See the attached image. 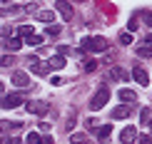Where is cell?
I'll return each mask as SVG.
<instances>
[{"instance_id":"obj_1","label":"cell","mask_w":152,"mask_h":144,"mask_svg":"<svg viewBox=\"0 0 152 144\" xmlns=\"http://www.w3.org/2000/svg\"><path fill=\"white\" fill-rule=\"evenodd\" d=\"M82 50H87V52H105L107 40L105 37H85L82 40Z\"/></svg>"},{"instance_id":"obj_2","label":"cell","mask_w":152,"mask_h":144,"mask_svg":"<svg viewBox=\"0 0 152 144\" xmlns=\"http://www.w3.org/2000/svg\"><path fill=\"white\" fill-rule=\"evenodd\" d=\"M107 99H110V90H107V87H100V90L92 95V99H90V107L92 109H100V107L107 104Z\"/></svg>"},{"instance_id":"obj_3","label":"cell","mask_w":152,"mask_h":144,"mask_svg":"<svg viewBox=\"0 0 152 144\" xmlns=\"http://www.w3.org/2000/svg\"><path fill=\"white\" fill-rule=\"evenodd\" d=\"M20 104H25L23 92H10V95L3 97V109H15V107H20Z\"/></svg>"},{"instance_id":"obj_4","label":"cell","mask_w":152,"mask_h":144,"mask_svg":"<svg viewBox=\"0 0 152 144\" xmlns=\"http://www.w3.org/2000/svg\"><path fill=\"white\" fill-rule=\"evenodd\" d=\"M28 65H30V72H35V75H40V77H45V75H50V62H42V60H37V57H30L28 60Z\"/></svg>"},{"instance_id":"obj_5","label":"cell","mask_w":152,"mask_h":144,"mask_svg":"<svg viewBox=\"0 0 152 144\" xmlns=\"http://www.w3.org/2000/svg\"><path fill=\"white\" fill-rule=\"evenodd\" d=\"M48 109H50V104L48 102H42V99H30L28 102V112L30 114H48Z\"/></svg>"},{"instance_id":"obj_6","label":"cell","mask_w":152,"mask_h":144,"mask_svg":"<svg viewBox=\"0 0 152 144\" xmlns=\"http://www.w3.org/2000/svg\"><path fill=\"white\" fill-rule=\"evenodd\" d=\"M55 8H58V12L62 15V20H72V17H75V10H72V5L67 3V0H58Z\"/></svg>"},{"instance_id":"obj_7","label":"cell","mask_w":152,"mask_h":144,"mask_svg":"<svg viewBox=\"0 0 152 144\" xmlns=\"http://www.w3.org/2000/svg\"><path fill=\"white\" fill-rule=\"evenodd\" d=\"M120 142L122 144H135L137 142V129L135 127H125L122 132H120Z\"/></svg>"},{"instance_id":"obj_8","label":"cell","mask_w":152,"mask_h":144,"mask_svg":"<svg viewBox=\"0 0 152 144\" xmlns=\"http://www.w3.org/2000/svg\"><path fill=\"white\" fill-rule=\"evenodd\" d=\"M132 77H135V82L140 87H147L150 85V77H147V72H145L142 67H135V70H132Z\"/></svg>"},{"instance_id":"obj_9","label":"cell","mask_w":152,"mask_h":144,"mask_svg":"<svg viewBox=\"0 0 152 144\" xmlns=\"http://www.w3.org/2000/svg\"><path fill=\"white\" fill-rule=\"evenodd\" d=\"M12 85H15V87H30L28 72H15V75H12Z\"/></svg>"},{"instance_id":"obj_10","label":"cell","mask_w":152,"mask_h":144,"mask_svg":"<svg viewBox=\"0 0 152 144\" xmlns=\"http://www.w3.org/2000/svg\"><path fill=\"white\" fill-rule=\"evenodd\" d=\"M35 15L40 22H55V10H37Z\"/></svg>"},{"instance_id":"obj_11","label":"cell","mask_w":152,"mask_h":144,"mask_svg":"<svg viewBox=\"0 0 152 144\" xmlns=\"http://www.w3.org/2000/svg\"><path fill=\"white\" fill-rule=\"evenodd\" d=\"M5 47H8L10 52H15V50L23 47V40H20V37H5Z\"/></svg>"},{"instance_id":"obj_12","label":"cell","mask_w":152,"mask_h":144,"mask_svg":"<svg viewBox=\"0 0 152 144\" xmlns=\"http://www.w3.org/2000/svg\"><path fill=\"white\" fill-rule=\"evenodd\" d=\"M48 62H50V67H53V70H60V67H65V55L58 52V55H53Z\"/></svg>"},{"instance_id":"obj_13","label":"cell","mask_w":152,"mask_h":144,"mask_svg":"<svg viewBox=\"0 0 152 144\" xmlns=\"http://www.w3.org/2000/svg\"><path fill=\"white\" fill-rule=\"evenodd\" d=\"M110 134H112V127H110V124H100L97 139H100V142H107V139H110Z\"/></svg>"},{"instance_id":"obj_14","label":"cell","mask_w":152,"mask_h":144,"mask_svg":"<svg viewBox=\"0 0 152 144\" xmlns=\"http://www.w3.org/2000/svg\"><path fill=\"white\" fill-rule=\"evenodd\" d=\"M117 97L122 99V102H135V99H137V92H135V90H120Z\"/></svg>"},{"instance_id":"obj_15","label":"cell","mask_w":152,"mask_h":144,"mask_svg":"<svg viewBox=\"0 0 152 144\" xmlns=\"http://www.w3.org/2000/svg\"><path fill=\"white\" fill-rule=\"evenodd\" d=\"M130 114H132L130 107H117V109H112V119H125V117H130Z\"/></svg>"},{"instance_id":"obj_16","label":"cell","mask_w":152,"mask_h":144,"mask_svg":"<svg viewBox=\"0 0 152 144\" xmlns=\"http://www.w3.org/2000/svg\"><path fill=\"white\" fill-rule=\"evenodd\" d=\"M110 77H112V80H120V82H125V80H127V72H122V70H117V67H112V70H110Z\"/></svg>"},{"instance_id":"obj_17","label":"cell","mask_w":152,"mask_h":144,"mask_svg":"<svg viewBox=\"0 0 152 144\" xmlns=\"http://www.w3.org/2000/svg\"><path fill=\"white\" fill-rule=\"evenodd\" d=\"M70 142L72 144H90V142H87V134H70Z\"/></svg>"},{"instance_id":"obj_18","label":"cell","mask_w":152,"mask_h":144,"mask_svg":"<svg viewBox=\"0 0 152 144\" xmlns=\"http://www.w3.org/2000/svg\"><path fill=\"white\" fill-rule=\"evenodd\" d=\"M18 35L30 37V35H33V25H20V27H18Z\"/></svg>"},{"instance_id":"obj_19","label":"cell","mask_w":152,"mask_h":144,"mask_svg":"<svg viewBox=\"0 0 152 144\" xmlns=\"http://www.w3.org/2000/svg\"><path fill=\"white\" fill-rule=\"evenodd\" d=\"M25 139H28V144H40V142H42V137L37 134V132H30L28 137H25Z\"/></svg>"},{"instance_id":"obj_20","label":"cell","mask_w":152,"mask_h":144,"mask_svg":"<svg viewBox=\"0 0 152 144\" xmlns=\"http://www.w3.org/2000/svg\"><path fill=\"white\" fill-rule=\"evenodd\" d=\"M25 40H28V45H42V35H30V37H25Z\"/></svg>"},{"instance_id":"obj_21","label":"cell","mask_w":152,"mask_h":144,"mask_svg":"<svg viewBox=\"0 0 152 144\" xmlns=\"http://www.w3.org/2000/svg\"><path fill=\"white\" fill-rule=\"evenodd\" d=\"M150 117H152V112H150L147 107H145V109L140 112V122H142V124H147V122H150Z\"/></svg>"},{"instance_id":"obj_22","label":"cell","mask_w":152,"mask_h":144,"mask_svg":"<svg viewBox=\"0 0 152 144\" xmlns=\"http://www.w3.org/2000/svg\"><path fill=\"white\" fill-rule=\"evenodd\" d=\"M120 42H122V45H130V42H132V35H130V33H122V35H120Z\"/></svg>"},{"instance_id":"obj_23","label":"cell","mask_w":152,"mask_h":144,"mask_svg":"<svg viewBox=\"0 0 152 144\" xmlns=\"http://www.w3.org/2000/svg\"><path fill=\"white\" fill-rule=\"evenodd\" d=\"M95 67H97V62H95V60H87L85 62V72H92Z\"/></svg>"},{"instance_id":"obj_24","label":"cell","mask_w":152,"mask_h":144,"mask_svg":"<svg viewBox=\"0 0 152 144\" xmlns=\"http://www.w3.org/2000/svg\"><path fill=\"white\" fill-rule=\"evenodd\" d=\"M58 52H60V55H70L72 50H70V45H60V47H58Z\"/></svg>"},{"instance_id":"obj_25","label":"cell","mask_w":152,"mask_h":144,"mask_svg":"<svg viewBox=\"0 0 152 144\" xmlns=\"http://www.w3.org/2000/svg\"><path fill=\"white\" fill-rule=\"evenodd\" d=\"M0 65H3V67H8V65H12V57H10V55H5V57L0 60Z\"/></svg>"},{"instance_id":"obj_26","label":"cell","mask_w":152,"mask_h":144,"mask_svg":"<svg viewBox=\"0 0 152 144\" xmlns=\"http://www.w3.org/2000/svg\"><path fill=\"white\" fill-rule=\"evenodd\" d=\"M72 127H75V114H70V119H67V127H65V129H67V132H72Z\"/></svg>"},{"instance_id":"obj_27","label":"cell","mask_w":152,"mask_h":144,"mask_svg":"<svg viewBox=\"0 0 152 144\" xmlns=\"http://www.w3.org/2000/svg\"><path fill=\"white\" fill-rule=\"evenodd\" d=\"M40 144H53V137H50V134H42V142Z\"/></svg>"},{"instance_id":"obj_28","label":"cell","mask_w":152,"mask_h":144,"mask_svg":"<svg viewBox=\"0 0 152 144\" xmlns=\"http://www.w3.org/2000/svg\"><path fill=\"white\" fill-rule=\"evenodd\" d=\"M142 17H145V22H147V25H150V27H152V12H145V15H142Z\"/></svg>"},{"instance_id":"obj_29","label":"cell","mask_w":152,"mask_h":144,"mask_svg":"<svg viewBox=\"0 0 152 144\" xmlns=\"http://www.w3.org/2000/svg\"><path fill=\"white\" fill-rule=\"evenodd\" d=\"M137 144H152V139H150V137H140V139H137Z\"/></svg>"},{"instance_id":"obj_30","label":"cell","mask_w":152,"mask_h":144,"mask_svg":"<svg viewBox=\"0 0 152 144\" xmlns=\"http://www.w3.org/2000/svg\"><path fill=\"white\" fill-rule=\"evenodd\" d=\"M0 3H5V5H8V3H10V0H0Z\"/></svg>"}]
</instances>
